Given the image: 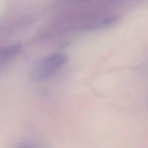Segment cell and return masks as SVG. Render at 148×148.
I'll list each match as a JSON object with an SVG mask.
<instances>
[{
	"label": "cell",
	"mask_w": 148,
	"mask_h": 148,
	"mask_svg": "<svg viewBox=\"0 0 148 148\" xmlns=\"http://www.w3.org/2000/svg\"><path fill=\"white\" fill-rule=\"evenodd\" d=\"M66 60H67V56L64 53H56L48 56L34 68L32 72V77L34 80L37 81L49 78L65 64Z\"/></svg>",
	"instance_id": "cell-1"
},
{
	"label": "cell",
	"mask_w": 148,
	"mask_h": 148,
	"mask_svg": "<svg viewBox=\"0 0 148 148\" xmlns=\"http://www.w3.org/2000/svg\"><path fill=\"white\" fill-rule=\"evenodd\" d=\"M21 49V45L15 44L8 47H5L0 50V64L6 63L10 59H12Z\"/></svg>",
	"instance_id": "cell-2"
},
{
	"label": "cell",
	"mask_w": 148,
	"mask_h": 148,
	"mask_svg": "<svg viewBox=\"0 0 148 148\" xmlns=\"http://www.w3.org/2000/svg\"><path fill=\"white\" fill-rule=\"evenodd\" d=\"M19 148H38L36 145H34V144H31V143H25L23 144V145L21 146Z\"/></svg>",
	"instance_id": "cell-3"
}]
</instances>
